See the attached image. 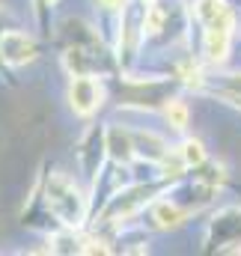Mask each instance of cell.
Listing matches in <instances>:
<instances>
[{
	"label": "cell",
	"instance_id": "cell-1",
	"mask_svg": "<svg viewBox=\"0 0 241 256\" xmlns=\"http://www.w3.org/2000/svg\"><path fill=\"white\" fill-rule=\"evenodd\" d=\"M45 202L66 230H78L86 220V196L74 185V179L60 170L51 173L45 182Z\"/></svg>",
	"mask_w": 241,
	"mask_h": 256
},
{
	"label": "cell",
	"instance_id": "cell-2",
	"mask_svg": "<svg viewBox=\"0 0 241 256\" xmlns=\"http://www.w3.org/2000/svg\"><path fill=\"white\" fill-rule=\"evenodd\" d=\"M66 98H68V108L78 116H92L104 104V84L96 74H72Z\"/></svg>",
	"mask_w": 241,
	"mask_h": 256
},
{
	"label": "cell",
	"instance_id": "cell-3",
	"mask_svg": "<svg viewBox=\"0 0 241 256\" xmlns=\"http://www.w3.org/2000/svg\"><path fill=\"white\" fill-rule=\"evenodd\" d=\"M36 54H39V48H36V42H33L27 33H21V30H9V33L0 36V57H3L9 66L33 63Z\"/></svg>",
	"mask_w": 241,
	"mask_h": 256
},
{
	"label": "cell",
	"instance_id": "cell-4",
	"mask_svg": "<svg viewBox=\"0 0 241 256\" xmlns=\"http://www.w3.org/2000/svg\"><path fill=\"white\" fill-rule=\"evenodd\" d=\"M236 36V21L232 24H212L202 30V54L208 63H224L230 57V45Z\"/></svg>",
	"mask_w": 241,
	"mask_h": 256
},
{
	"label": "cell",
	"instance_id": "cell-5",
	"mask_svg": "<svg viewBox=\"0 0 241 256\" xmlns=\"http://www.w3.org/2000/svg\"><path fill=\"white\" fill-rule=\"evenodd\" d=\"M104 149H108V143H104V134H102V128H92V131L84 137L80 149H78L80 170H84L90 179H96V173H98V161H102V152H104Z\"/></svg>",
	"mask_w": 241,
	"mask_h": 256
},
{
	"label": "cell",
	"instance_id": "cell-6",
	"mask_svg": "<svg viewBox=\"0 0 241 256\" xmlns=\"http://www.w3.org/2000/svg\"><path fill=\"white\" fill-rule=\"evenodd\" d=\"M194 15L202 27H212V24H232L236 15L230 9L226 0H194Z\"/></svg>",
	"mask_w": 241,
	"mask_h": 256
},
{
	"label": "cell",
	"instance_id": "cell-7",
	"mask_svg": "<svg viewBox=\"0 0 241 256\" xmlns=\"http://www.w3.org/2000/svg\"><path fill=\"white\" fill-rule=\"evenodd\" d=\"M104 143H108L110 158L120 161V164H131V161L137 158V152H134V134L125 131V128L110 126L108 128V134H104Z\"/></svg>",
	"mask_w": 241,
	"mask_h": 256
},
{
	"label": "cell",
	"instance_id": "cell-8",
	"mask_svg": "<svg viewBox=\"0 0 241 256\" xmlns=\"http://www.w3.org/2000/svg\"><path fill=\"white\" fill-rule=\"evenodd\" d=\"M131 134H134V152H137V158H146V161L158 164L170 152V146L155 131H131Z\"/></svg>",
	"mask_w": 241,
	"mask_h": 256
},
{
	"label": "cell",
	"instance_id": "cell-9",
	"mask_svg": "<svg viewBox=\"0 0 241 256\" xmlns=\"http://www.w3.org/2000/svg\"><path fill=\"white\" fill-rule=\"evenodd\" d=\"M212 232L218 236V244L238 242L241 238V208L220 212V218H214V224H212Z\"/></svg>",
	"mask_w": 241,
	"mask_h": 256
},
{
	"label": "cell",
	"instance_id": "cell-10",
	"mask_svg": "<svg viewBox=\"0 0 241 256\" xmlns=\"http://www.w3.org/2000/svg\"><path fill=\"white\" fill-rule=\"evenodd\" d=\"M164 120L173 131H184L188 122H190V108L182 98H167L164 102Z\"/></svg>",
	"mask_w": 241,
	"mask_h": 256
},
{
	"label": "cell",
	"instance_id": "cell-11",
	"mask_svg": "<svg viewBox=\"0 0 241 256\" xmlns=\"http://www.w3.org/2000/svg\"><path fill=\"white\" fill-rule=\"evenodd\" d=\"M179 155L188 167L206 164V146H202V140H196V137H184V143L179 146Z\"/></svg>",
	"mask_w": 241,
	"mask_h": 256
},
{
	"label": "cell",
	"instance_id": "cell-12",
	"mask_svg": "<svg viewBox=\"0 0 241 256\" xmlns=\"http://www.w3.org/2000/svg\"><path fill=\"white\" fill-rule=\"evenodd\" d=\"M96 3H98L102 9H108V12H114V9H120V6L125 3V0H96Z\"/></svg>",
	"mask_w": 241,
	"mask_h": 256
},
{
	"label": "cell",
	"instance_id": "cell-13",
	"mask_svg": "<svg viewBox=\"0 0 241 256\" xmlns=\"http://www.w3.org/2000/svg\"><path fill=\"white\" fill-rule=\"evenodd\" d=\"M45 3H57V0H45Z\"/></svg>",
	"mask_w": 241,
	"mask_h": 256
}]
</instances>
